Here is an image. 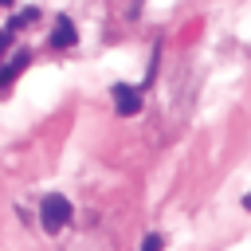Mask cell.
<instances>
[{
  "mask_svg": "<svg viewBox=\"0 0 251 251\" xmlns=\"http://www.w3.org/2000/svg\"><path fill=\"white\" fill-rule=\"evenodd\" d=\"M39 224L43 231H59L63 224H71V200L63 192H47L39 200Z\"/></svg>",
  "mask_w": 251,
  "mask_h": 251,
  "instance_id": "1",
  "label": "cell"
},
{
  "mask_svg": "<svg viewBox=\"0 0 251 251\" xmlns=\"http://www.w3.org/2000/svg\"><path fill=\"white\" fill-rule=\"evenodd\" d=\"M114 110H118L122 118H126V114H137V110H141V90L118 82V86H114Z\"/></svg>",
  "mask_w": 251,
  "mask_h": 251,
  "instance_id": "2",
  "label": "cell"
},
{
  "mask_svg": "<svg viewBox=\"0 0 251 251\" xmlns=\"http://www.w3.org/2000/svg\"><path fill=\"white\" fill-rule=\"evenodd\" d=\"M27 63H31V55H27V51H16V55H12V59L0 67V90H8V86L16 82V75H20Z\"/></svg>",
  "mask_w": 251,
  "mask_h": 251,
  "instance_id": "3",
  "label": "cell"
},
{
  "mask_svg": "<svg viewBox=\"0 0 251 251\" xmlns=\"http://www.w3.org/2000/svg\"><path fill=\"white\" fill-rule=\"evenodd\" d=\"M47 43H51L55 51H59V47H75V43H78V31H75V24L63 16V20L55 24V31H51V39H47Z\"/></svg>",
  "mask_w": 251,
  "mask_h": 251,
  "instance_id": "4",
  "label": "cell"
},
{
  "mask_svg": "<svg viewBox=\"0 0 251 251\" xmlns=\"http://www.w3.org/2000/svg\"><path fill=\"white\" fill-rule=\"evenodd\" d=\"M35 16H39V12H35V8H20V12H16V16H12V20H8V31H20V27H24V24H31V20H35Z\"/></svg>",
  "mask_w": 251,
  "mask_h": 251,
  "instance_id": "5",
  "label": "cell"
},
{
  "mask_svg": "<svg viewBox=\"0 0 251 251\" xmlns=\"http://www.w3.org/2000/svg\"><path fill=\"white\" fill-rule=\"evenodd\" d=\"M165 247V235H145V243H141V251H161Z\"/></svg>",
  "mask_w": 251,
  "mask_h": 251,
  "instance_id": "6",
  "label": "cell"
},
{
  "mask_svg": "<svg viewBox=\"0 0 251 251\" xmlns=\"http://www.w3.org/2000/svg\"><path fill=\"white\" fill-rule=\"evenodd\" d=\"M243 208H247V212H251V192H247V196H243Z\"/></svg>",
  "mask_w": 251,
  "mask_h": 251,
  "instance_id": "7",
  "label": "cell"
}]
</instances>
